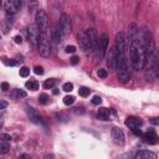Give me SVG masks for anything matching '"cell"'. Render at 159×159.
<instances>
[{
    "mask_svg": "<svg viewBox=\"0 0 159 159\" xmlns=\"http://www.w3.org/2000/svg\"><path fill=\"white\" fill-rule=\"evenodd\" d=\"M131 63L136 70H141L146 65V50H144L143 40H133L129 50Z\"/></svg>",
    "mask_w": 159,
    "mask_h": 159,
    "instance_id": "cell-1",
    "label": "cell"
},
{
    "mask_svg": "<svg viewBox=\"0 0 159 159\" xmlns=\"http://www.w3.org/2000/svg\"><path fill=\"white\" fill-rule=\"evenodd\" d=\"M35 21H36V26L39 29V31L41 35H47L50 36V20L47 14L44 10L39 9L36 14H35Z\"/></svg>",
    "mask_w": 159,
    "mask_h": 159,
    "instance_id": "cell-2",
    "label": "cell"
},
{
    "mask_svg": "<svg viewBox=\"0 0 159 159\" xmlns=\"http://www.w3.org/2000/svg\"><path fill=\"white\" fill-rule=\"evenodd\" d=\"M37 51H39V53H40V56H42V57H45V58L50 57V55H51L50 36L40 34V40H39V45H37Z\"/></svg>",
    "mask_w": 159,
    "mask_h": 159,
    "instance_id": "cell-3",
    "label": "cell"
},
{
    "mask_svg": "<svg viewBox=\"0 0 159 159\" xmlns=\"http://www.w3.org/2000/svg\"><path fill=\"white\" fill-rule=\"evenodd\" d=\"M116 50L121 53V55H126L127 50H128V37L126 32L119 31L116 35Z\"/></svg>",
    "mask_w": 159,
    "mask_h": 159,
    "instance_id": "cell-4",
    "label": "cell"
},
{
    "mask_svg": "<svg viewBox=\"0 0 159 159\" xmlns=\"http://www.w3.org/2000/svg\"><path fill=\"white\" fill-rule=\"evenodd\" d=\"M26 36H27V40L31 44L32 47H37L39 45V40H40V31L37 26L35 24L32 25H29L27 29H26Z\"/></svg>",
    "mask_w": 159,
    "mask_h": 159,
    "instance_id": "cell-5",
    "label": "cell"
},
{
    "mask_svg": "<svg viewBox=\"0 0 159 159\" xmlns=\"http://www.w3.org/2000/svg\"><path fill=\"white\" fill-rule=\"evenodd\" d=\"M60 29H61V31L63 34V36H66V35H70L71 32V19L67 14H62L61 16H60V24H58Z\"/></svg>",
    "mask_w": 159,
    "mask_h": 159,
    "instance_id": "cell-6",
    "label": "cell"
},
{
    "mask_svg": "<svg viewBox=\"0 0 159 159\" xmlns=\"http://www.w3.org/2000/svg\"><path fill=\"white\" fill-rule=\"evenodd\" d=\"M108 35L107 34H103L101 39H99V42H98V49H99V61L104 58L106 53L108 51Z\"/></svg>",
    "mask_w": 159,
    "mask_h": 159,
    "instance_id": "cell-7",
    "label": "cell"
},
{
    "mask_svg": "<svg viewBox=\"0 0 159 159\" xmlns=\"http://www.w3.org/2000/svg\"><path fill=\"white\" fill-rule=\"evenodd\" d=\"M25 111H26L27 116H29V118H30V121H31V122L36 123V124H41V126H45V122H44L42 117L40 116V114L35 111L32 107L26 106V107H25Z\"/></svg>",
    "mask_w": 159,
    "mask_h": 159,
    "instance_id": "cell-8",
    "label": "cell"
},
{
    "mask_svg": "<svg viewBox=\"0 0 159 159\" xmlns=\"http://www.w3.org/2000/svg\"><path fill=\"white\" fill-rule=\"evenodd\" d=\"M23 6V1L21 0H11V1L5 3V10H6V14L14 15L15 13H18Z\"/></svg>",
    "mask_w": 159,
    "mask_h": 159,
    "instance_id": "cell-9",
    "label": "cell"
},
{
    "mask_svg": "<svg viewBox=\"0 0 159 159\" xmlns=\"http://www.w3.org/2000/svg\"><path fill=\"white\" fill-rule=\"evenodd\" d=\"M118 56H119V52L116 50V47H112L108 52V60H107V63L111 70H117V62H118Z\"/></svg>",
    "mask_w": 159,
    "mask_h": 159,
    "instance_id": "cell-10",
    "label": "cell"
},
{
    "mask_svg": "<svg viewBox=\"0 0 159 159\" xmlns=\"http://www.w3.org/2000/svg\"><path fill=\"white\" fill-rule=\"evenodd\" d=\"M77 40L78 44L84 51H91V44H89V39L86 31H80L77 35Z\"/></svg>",
    "mask_w": 159,
    "mask_h": 159,
    "instance_id": "cell-11",
    "label": "cell"
},
{
    "mask_svg": "<svg viewBox=\"0 0 159 159\" xmlns=\"http://www.w3.org/2000/svg\"><path fill=\"white\" fill-rule=\"evenodd\" d=\"M86 32H87V35H88V39H89V44H91V51H93V50L98 49V42H99V37H98L97 30L92 27V29H88Z\"/></svg>",
    "mask_w": 159,
    "mask_h": 159,
    "instance_id": "cell-12",
    "label": "cell"
},
{
    "mask_svg": "<svg viewBox=\"0 0 159 159\" xmlns=\"http://www.w3.org/2000/svg\"><path fill=\"white\" fill-rule=\"evenodd\" d=\"M111 136H112V139H113V142L117 144V146H123L124 144V133L121 128H118V127H114L112 129V132H111Z\"/></svg>",
    "mask_w": 159,
    "mask_h": 159,
    "instance_id": "cell-13",
    "label": "cell"
},
{
    "mask_svg": "<svg viewBox=\"0 0 159 159\" xmlns=\"http://www.w3.org/2000/svg\"><path fill=\"white\" fill-rule=\"evenodd\" d=\"M124 124H126L128 128H131L132 131H134V129H138L142 126V121H141V118H138V117L129 116L124 119Z\"/></svg>",
    "mask_w": 159,
    "mask_h": 159,
    "instance_id": "cell-14",
    "label": "cell"
},
{
    "mask_svg": "<svg viewBox=\"0 0 159 159\" xmlns=\"http://www.w3.org/2000/svg\"><path fill=\"white\" fill-rule=\"evenodd\" d=\"M143 136V139L146 143H149V144H155L157 141H158V137H157V133L153 131V129H149L148 132H146Z\"/></svg>",
    "mask_w": 159,
    "mask_h": 159,
    "instance_id": "cell-15",
    "label": "cell"
},
{
    "mask_svg": "<svg viewBox=\"0 0 159 159\" xmlns=\"http://www.w3.org/2000/svg\"><path fill=\"white\" fill-rule=\"evenodd\" d=\"M136 159H157V154L152 151H139Z\"/></svg>",
    "mask_w": 159,
    "mask_h": 159,
    "instance_id": "cell-16",
    "label": "cell"
},
{
    "mask_svg": "<svg viewBox=\"0 0 159 159\" xmlns=\"http://www.w3.org/2000/svg\"><path fill=\"white\" fill-rule=\"evenodd\" d=\"M62 37H63V34L61 31V29H60V26H56L51 32V39L53 40V42L60 44L62 41Z\"/></svg>",
    "mask_w": 159,
    "mask_h": 159,
    "instance_id": "cell-17",
    "label": "cell"
},
{
    "mask_svg": "<svg viewBox=\"0 0 159 159\" xmlns=\"http://www.w3.org/2000/svg\"><path fill=\"white\" fill-rule=\"evenodd\" d=\"M97 118L101 121H108L109 118V111L107 108H99V111L97 113Z\"/></svg>",
    "mask_w": 159,
    "mask_h": 159,
    "instance_id": "cell-18",
    "label": "cell"
},
{
    "mask_svg": "<svg viewBox=\"0 0 159 159\" xmlns=\"http://www.w3.org/2000/svg\"><path fill=\"white\" fill-rule=\"evenodd\" d=\"M131 78V73L129 72H119L118 71V81L121 83H127Z\"/></svg>",
    "mask_w": 159,
    "mask_h": 159,
    "instance_id": "cell-19",
    "label": "cell"
},
{
    "mask_svg": "<svg viewBox=\"0 0 159 159\" xmlns=\"http://www.w3.org/2000/svg\"><path fill=\"white\" fill-rule=\"evenodd\" d=\"M39 102H40V104H44V106H46V104L50 103V97L47 96L46 93H40V96H39Z\"/></svg>",
    "mask_w": 159,
    "mask_h": 159,
    "instance_id": "cell-20",
    "label": "cell"
},
{
    "mask_svg": "<svg viewBox=\"0 0 159 159\" xmlns=\"http://www.w3.org/2000/svg\"><path fill=\"white\" fill-rule=\"evenodd\" d=\"M25 87L29 88V89H32V91H36L39 88V83L36 81H27L25 83Z\"/></svg>",
    "mask_w": 159,
    "mask_h": 159,
    "instance_id": "cell-21",
    "label": "cell"
},
{
    "mask_svg": "<svg viewBox=\"0 0 159 159\" xmlns=\"http://www.w3.org/2000/svg\"><path fill=\"white\" fill-rule=\"evenodd\" d=\"M89 88H87V87H80V89H78V94L81 97H87V96H89Z\"/></svg>",
    "mask_w": 159,
    "mask_h": 159,
    "instance_id": "cell-22",
    "label": "cell"
},
{
    "mask_svg": "<svg viewBox=\"0 0 159 159\" xmlns=\"http://www.w3.org/2000/svg\"><path fill=\"white\" fill-rule=\"evenodd\" d=\"M55 86V80L53 78H49V80H46V81L44 82V87L45 88H52Z\"/></svg>",
    "mask_w": 159,
    "mask_h": 159,
    "instance_id": "cell-23",
    "label": "cell"
},
{
    "mask_svg": "<svg viewBox=\"0 0 159 159\" xmlns=\"http://www.w3.org/2000/svg\"><path fill=\"white\" fill-rule=\"evenodd\" d=\"M75 102V97L73 96H66L63 97V103L66 104V106H71V104H73Z\"/></svg>",
    "mask_w": 159,
    "mask_h": 159,
    "instance_id": "cell-24",
    "label": "cell"
},
{
    "mask_svg": "<svg viewBox=\"0 0 159 159\" xmlns=\"http://www.w3.org/2000/svg\"><path fill=\"white\" fill-rule=\"evenodd\" d=\"M29 75H30V68L29 67L24 66V67L20 68V76H21V77H27Z\"/></svg>",
    "mask_w": 159,
    "mask_h": 159,
    "instance_id": "cell-25",
    "label": "cell"
},
{
    "mask_svg": "<svg viewBox=\"0 0 159 159\" xmlns=\"http://www.w3.org/2000/svg\"><path fill=\"white\" fill-rule=\"evenodd\" d=\"M116 159H133V153H123L121 155H118Z\"/></svg>",
    "mask_w": 159,
    "mask_h": 159,
    "instance_id": "cell-26",
    "label": "cell"
},
{
    "mask_svg": "<svg viewBox=\"0 0 159 159\" xmlns=\"http://www.w3.org/2000/svg\"><path fill=\"white\" fill-rule=\"evenodd\" d=\"M97 75H98L99 78H106L108 76V72H107V70H104V68H99Z\"/></svg>",
    "mask_w": 159,
    "mask_h": 159,
    "instance_id": "cell-27",
    "label": "cell"
},
{
    "mask_svg": "<svg viewBox=\"0 0 159 159\" xmlns=\"http://www.w3.org/2000/svg\"><path fill=\"white\" fill-rule=\"evenodd\" d=\"M62 89L65 92H71L72 89H73V84L71 83V82H66L63 84V87H62Z\"/></svg>",
    "mask_w": 159,
    "mask_h": 159,
    "instance_id": "cell-28",
    "label": "cell"
},
{
    "mask_svg": "<svg viewBox=\"0 0 159 159\" xmlns=\"http://www.w3.org/2000/svg\"><path fill=\"white\" fill-rule=\"evenodd\" d=\"M92 103L96 104V106H98V104L102 103V98L99 97V96H93V98H92Z\"/></svg>",
    "mask_w": 159,
    "mask_h": 159,
    "instance_id": "cell-29",
    "label": "cell"
},
{
    "mask_svg": "<svg viewBox=\"0 0 159 159\" xmlns=\"http://www.w3.org/2000/svg\"><path fill=\"white\" fill-rule=\"evenodd\" d=\"M65 51H66L67 53H73L75 51H76V47H75L73 45H68V46H66V49H65Z\"/></svg>",
    "mask_w": 159,
    "mask_h": 159,
    "instance_id": "cell-30",
    "label": "cell"
},
{
    "mask_svg": "<svg viewBox=\"0 0 159 159\" xmlns=\"http://www.w3.org/2000/svg\"><path fill=\"white\" fill-rule=\"evenodd\" d=\"M34 72L36 75H44V68L41 66H35L34 67Z\"/></svg>",
    "mask_w": 159,
    "mask_h": 159,
    "instance_id": "cell-31",
    "label": "cell"
},
{
    "mask_svg": "<svg viewBox=\"0 0 159 159\" xmlns=\"http://www.w3.org/2000/svg\"><path fill=\"white\" fill-rule=\"evenodd\" d=\"M73 112L76 113V114H84V112H86V111H84L83 107H77V108L73 109Z\"/></svg>",
    "mask_w": 159,
    "mask_h": 159,
    "instance_id": "cell-32",
    "label": "cell"
},
{
    "mask_svg": "<svg viewBox=\"0 0 159 159\" xmlns=\"http://www.w3.org/2000/svg\"><path fill=\"white\" fill-rule=\"evenodd\" d=\"M70 62H71V65H77L80 62V57L78 56H72L71 58H70Z\"/></svg>",
    "mask_w": 159,
    "mask_h": 159,
    "instance_id": "cell-33",
    "label": "cell"
},
{
    "mask_svg": "<svg viewBox=\"0 0 159 159\" xmlns=\"http://www.w3.org/2000/svg\"><path fill=\"white\" fill-rule=\"evenodd\" d=\"M9 152V146L8 144H1V149H0V153H8Z\"/></svg>",
    "mask_w": 159,
    "mask_h": 159,
    "instance_id": "cell-34",
    "label": "cell"
},
{
    "mask_svg": "<svg viewBox=\"0 0 159 159\" xmlns=\"http://www.w3.org/2000/svg\"><path fill=\"white\" fill-rule=\"evenodd\" d=\"M0 88H1L3 91H8L9 89V83L8 82H1L0 83Z\"/></svg>",
    "mask_w": 159,
    "mask_h": 159,
    "instance_id": "cell-35",
    "label": "cell"
},
{
    "mask_svg": "<svg viewBox=\"0 0 159 159\" xmlns=\"http://www.w3.org/2000/svg\"><path fill=\"white\" fill-rule=\"evenodd\" d=\"M0 139H3V141H10L11 139V136H9V134H0Z\"/></svg>",
    "mask_w": 159,
    "mask_h": 159,
    "instance_id": "cell-36",
    "label": "cell"
},
{
    "mask_svg": "<svg viewBox=\"0 0 159 159\" xmlns=\"http://www.w3.org/2000/svg\"><path fill=\"white\" fill-rule=\"evenodd\" d=\"M4 63L8 65V66H15V65H16V62L11 61V60H10V61H6V58H4Z\"/></svg>",
    "mask_w": 159,
    "mask_h": 159,
    "instance_id": "cell-37",
    "label": "cell"
},
{
    "mask_svg": "<svg viewBox=\"0 0 159 159\" xmlns=\"http://www.w3.org/2000/svg\"><path fill=\"white\" fill-rule=\"evenodd\" d=\"M14 41L16 42V44H21V42H23V39H21V36H20V35H16V36L14 37Z\"/></svg>",
    "mask_w": 159,
    "mask_h": 159,
    "instance_id": "cell-38",
    "label": "cell"
},
{
    "mask_svg": "<svg viewBox=\"0 0 159 159\" xmlns=\"http://www.w3.org/2000/svg\"><path fill=\"white\" fill-rule=\"evenodd\" d=\"M6 107H8V102L0 101V109H4V108H6Z\"/></svg>",
    "mask_w": 159,
    "mask_h": 159,
    "instance_id": "cell-39",
    "label": "cell"
},
{
    "mask_svg": "<svg viewBox=\"0 0 159 159\" xmlns=\"http://www.w3.org/2000/svg\"><path fill=\"white\" fill-rule=\"evenodd\" d=\"M18 96H19V97H26V92H25V91H20V89H18Z\"/></svg>",
    "mask_w": 159,
    "mask_h": 159,
    "instance_id": "cell-40",
    "label": "cell"
},
{
    "mask_svg": "<svg viewBox=\"0 0 159 159\" xmlns=\"http://www.w3.org/2000/svg\"><path fill=\"white\" fill-rule=\"evenodd\" d=\"M129 29H131V34H136L137 32V26H136V25H131V27H129Z\"/></svg>",
    "mask_w": 159,
    "mask_h": 159,
    "instance_id": "cell-41",
    "label": "cell"
},
{
    "mask_svg": "<svg viewBox=\"0 0 159 159\" xmlns=\"http://www.w3.org/2000/svg\"><path fill=\"white\" fill-rule=\"evenodd\" d=\"M151 122H152L153 124H155V126H158V124H159L158 118H152V119H151Z\"/></svg>",
    "mask_w": 159,
    "mask_h": 159,
    "instance_id": "cell-42",
    "label": "cell"
},
{
    "mask_svg": "<svg viewBox=\"0 0 159 159\" xmlns=\"http://www.w3.org/2000/svg\"><path fill=\"white\" fill-rule=\"evenodd\" d=\"M53 94H58V89L55 88V89H53Z\"/></svg>",
    "mask_w": 159,
    "mask_h": 159,
    "instance_id": "cell-43",
    "label": "cell"
},
{
    "mask_svg": "<svg viewBox=\"0 0 159 159\" xmlns=\"http://www.w3.org/2000/svg\"><path fill=\"white\" fill-rule=\"evenodd\" d=\"M1 5H3V4H1V1H0V8H1Z\"/></svg>",
    "mask_w": 159,
    "mask_h": 159,
    "instance_id": "cell-44",
    "label": "cell"
},
{
    "mask_svg": "<svg viewBox=\"0 0 159 159\" xmlns=\"http://www.w3.org/2000/svg\"><path fill=\"white\" fill-rule=\"evenodd\" d=\"M0 149H1V144H0Z\"/></svg>",
    "mask_w": 159,
    "mask_h": 159,
    "instance_id": "cell-45",
    "label": "cell"
}]
</instances>
